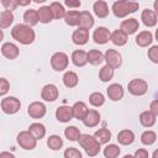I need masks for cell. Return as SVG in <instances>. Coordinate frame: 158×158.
<instances>
[{
    "instance_id": "1f68e13d",
    "label": "cell",
    "mask_w": 158,
    "mask_h": 158,
    "mask_svg": "<svg viewBox=\"0 0 158 158\" xmlns=\"http://www.w3.org/2000/svg\"><path fill=\"white\" fill-rule=\"evenodd\" d=\"M79 19H80V11H77V10H69L64 16V21L69 26H78Z\"/></svg>"
},
{
    "instance_id": "f1b7e54d",
    "label": "cell",
    "mask_w": 158,
    "mask_h": 158,
    "mask_svg": "<svg viewBox=\"0 0 158 158\" xmlns=\"http://www.w3.org/2000/svg\"><path fill=\"white\" fill-rule=\"evenodd\" d=\"M28 131L33 135V137L38 141V139H42L44 136H46V127L44 125L40 123V122H33L28 127Z\"/></svg>"
},
{
    "instance_id": "4fadbf2b",
    "label": "cell",
    "mask_w": 158,
    "mask_h": 158,
    "mask_svg": "<svg viewBox=\"0 0 158 158\" xmlns=\"http://www.w3.org/2000/svg\"><path fill=\"white\" fill-rule=\"evenodd\" d=\"M73 117H74V115H73V107L72 106L63 105L56 110V118L59 122H69Z\"/></svg>"
},
{
    "instance_id": "6da1fadb",
    "label": "cell",
    "mask_w": 158,
    "mask_h": 158,
    "mask_svg": "<svg viewBox=\"0 0 158 158\" xmlns=\"http://www.w3.org/2000/svg\"><path fill=\"white\" fill-rule=\"evenodd\" d=\"M11 37L16 42L27 46V44L33 43L36 33H35V31L32 30V27L30 25H27V23H17L11 30Z\"/></svg>"
},
{
    "instance_id": "f35d334b",
    "label": "cell",
    "mask_w": 158,
    "mask_h": 158,
    "mask_svg": "<svg viewBox=\"0 0 158 158\" xmlns=\"http://www.w3.org/2000/svg\"><path fill=\"white\" fill-rule=\"evenodd\" d=\"M156 141H157V135H156L154 131L147 130V131H144V132L141 135V142H142V144H144V146H152Z\"/></svg>"
},
{
    "instance_id": "9a60e30c",
    "label": "cell",
    "mask_w": 158,
    "mask_h": 158,
    "mask_svg": "<svg viewBox=\"0 0 158 158\" xmlns=\"http://www.w3.org/2000/svg\"><path fill=\"white\" fill-rule=\"evenodd\" d=\"M72 41L78 46H84L89 41V30L78 27L72 35Z\"/></svg>"
},
{
    "instance_id": "f907efd6",
    "label": "cell",
    "mask_w": 158,
    "mask_h": 158,
    "mask_svg": "<svg viewBox=\"0 0 158 158\" xmlns=\"http://www.w3.org/2000/svg\"><path fill=\"white\" fill-rule=\"evenodd\" d=\"M31 1L32 0H17V2H19L20 6H27V5H30Z\"/></svg>"
},
{
    "instance_id": "5b68a950",
    "label": "cell",
    "mask_w": 158,
    "mask_h": 158,
    "mask_svg": "<svg viewBox=\"0 0 158 158\" xmlns=\"http://www.w3.org/2000/svg\"><path fill=\"white\" fill-rule=\"evenodd\" d=\"M17 143L20 144L21 148L26 149V151H31L33 148H36L37 144V139L33 137V135L27 130V131H21L17 135Z\"/></svg>"
},
{
    "instance_id": "8fae6325",
    "label": "cell",
    "mask_w": 158,
    "mask_h": 158,
    "mask_svg": "<svg viewBox=\"0 0 158 158\" xmlns=\"http://www.w3.org/2000/svg\"><path fill=\"white\" fill-rule=\"evenodd\" d=\"M110 36H111V32L106 27H104V26H100V27L95 28L94 32H93V40L98 44L107 43L110 41Z\"/></svg>"
},
{
    "instance_id": "ac0fdd59",
    "label": "cell",
    "mask_w": 158,
    "mask_h": 158,
    "mask_svg": "<svg viewBox=\"0 0 158 158\" xmlns=\"http://www.w3.org/2000/svg\"><path fill=\"white\" fill-rule=\"evenodd\" d=\"M100 117H101V115H100V112L98 110H94V109L93 110H89L88 114H86V116L83 120V123L86 127H95V126L99 125Z\"/></svg>"
},
{
    "instance_id": "11a10c76",
    "label": "cell",
    "mask_w": 158,
    "mask_h": 158,
    "mask_svg": "<svg viewBox=\"0 0 158 158\" xmlns=\"http://www.w3.org/2000/svg\"><path fill=\"white\" fill-rule=\"evenodd\" d=\"M154 36H156V41H158V28L156 30V35Z\"/></svg>"
},
{
    "instance_id": "60d3db41",
    "label": "cell",
    "mask_w": 158,
    "mask_h": 158,
    "mask_svg": "<svg viewBox=\"0 0 158 158\" xmlns=\"http://www.w3.org/2000/svg\"><path fill=\"white\" fill-rule=\"evenodd\" d=\"M121 153V149L117 144H107L104 148V156L106 158H116Z\"/></svg>"
},
{
    "instance_id": "681fc988",
    "label": "cell",
    "mask_w": 158,
    "mask_h": 158,
    "mask_svg": "<svg viewBox=\"0 0 158 158\" xmlns=\"http://www.w3.org/2000/svg\"><path fill=\"white\" fill-rule=\"evenodd\" d=\"M5 157H7V158H14V154H12V153H9V152H1V153H0V158H5Z\"/></svg>"
},
{
    "instance_id": "7dc6e473",
    "label": "cell",
    "mask_w": 158,
    "mask_h": 158,
    "mask_svg": "<svg viewBox=\"0 0 158 158\" xmlns=\"http://www.w3.org/2000/svg\"><path fill=\"white\" fill-rule=\"evenodd\" d=\"M133 157H136V158H147V157H149V153H148L147 149L139 148V149H137V151L133 153Z\"/></svg>"
},
{
    "instance_id": "30bf717a",
    "label": "cell",
    "mask_w": 158,
    "mask_h": 158,
    "mask_svg": "<svg viewBox=\"0 0 158 158\" xmlns=\"http://www.w3.org/2000/svg\"><path fill=\"white\" fill-rule=\"evenodd\" d=\"M58 95H59V91L54 84H46L41 90V98L44 101L52 102L58 99Z\"/></svg>"
},
{
    "instance_id": "e0dca14e",
    "label": "cell",
    "mask_w": 158,
    "mask_h": 158,
    "mask_svg": "<svg viewBox=\"0 0 158 158\" xmlns=\"http://www.w3.org/2000/svg\"><path fill=\"white\" fill-rule=\"evenodd\" d=\"M141 20L142 22L147 26V27H154L157 25L158 21V16L154 12V10H149V9H144L141 14Z\"/></svg>"
},
{
    "instance_id": "83f0119b",
    "label": "cell",
    "mask_w": 158,
    "mask_h": 158,
    "mask_svg": "<svg viewBox=\"0 0 158 158\" xmlns=\"http://www.w3.org/2000/svg\"><path fill=\"white\" fill-rule=\"evenodd\" d=\"M62 79H63V84L67 88H69V89L70 88H75L78 85V83H79V78H78L77 73L75 72H72V70L65 72Z\"/></svg>"
},
{
    "instance_id": "ab89813d",
    "label": "cell",
    "mask_w": 158,
    "mask_h": 158,
    "mask_svg": "<svg viewBox=\"0 0 158 158\" xmlns=\"http://www.w3.org/2000/svg\"><path fill=\"white\" fill-rule=\"evenodd\" d=\"M89 102H90L93 106H95V107H100V106L104 105L105 98H104V95H102L100 91H94V93H91L90 96H89Z\"/></svg>"
},
{
    "instance_id": "b9f144b4",
    "label": "cell",
    "mask_w": 158,
    "mask_h": 158,
    "mask_svg": "<svg viewBox=\"0 0 158 158\" xmlns=\"http://www.w3.org/2000/svg\"><path fill=\"white\" fill-rule=\"evenodd\" d=\"M147 56H148V59H149L152 63L158 64V44H157V46H152V47L148 49Z\"/></svg>"
},
{
    "instance_id": "836d02e7",
    "label": "cell",
    "mask_w": 158,
    "mask_h": 158,
    "mask_svg": "<svg viewBox=\"0 0 158 158\" xmlns=\"http://www.w3.org/2000/svg\"><path fill=\"white\" fill-rule=\"evenodd\" d=\"M23 21H25V23H27V25H30V26L37 25V23L40 22L37 10H33V9L26 10L25 14H23Z\"/></svg>"
},
{
    "instance_id": "7a4b0ae2",
    "label": "cell",
    "mask_w": 158,
    "mask_h": 158,
    "mask_svg": "<svg viewBox=\"0 0 158 158\" xmlns=\"http://www.w3.org/2000/svg\"><path fill=\"white\" fill-rule=\"evenodd\" d=\"M139 4L137 1H130V0H117L112 4V12L116 17H126L130 14H133L138 10Z\"/></svg>"
},
{
    "instance_id": "f5cc1de1",
    "label": "cell",
    "mask_w": 158,
    "mask_h": 158,
    "mask_svg": "<svg viewBox=\"0 0 158 158\" xmlns=\"http://www.w3.org/2000/svg\"><path fill=\"white\" fill-rule=\"evenodd\" d=\"M152 157H153V158H158V149H156V151L152 153Z\"/></svg>"
},
{
    "instance_id": "bcb514c9",
    "label": "cell",
    "mask_w": 158,
    "mask_h": 158,
    "mask_svg": "<svg viewBox=\"0 0 158 158\" xmlns=\"http://www.w3.org/2000/svg\"><path fill=\"white\" fill-rule=\"evenodd\" d=\"M64 5L69 9H77V7H80L81 2L80 0H64Z\"/></svg>"
},
{
    "instance_id": "4316f807",
    "label": "cell",
    "mask_w": 158,
    "mask_h": 158,
    "mask_svg": "<svg viewBox=\"0 0 158 158\" xmlns=\"http://www.w3.org/2000/svg\"><path fill=\"white\" fill-rule=\"evenodd\" d=\"M93 26H94V19H93L91 14L89 11H80V19H79L78 27L90 30Z\"/></svg>"
},
{
    "instance_id": "e575fe53",
    "label": "cell",
    "mask_w": 158,
    "mask_h": 158,
    "mask_svg": "<svg viewBox=\"0 0 158 158\" xmlns=\"http://www.w3.org/2000/svg\"><path fill=\"white\" fill-rule=\"evenodd\" d=\"M94 137L100 142V144H106L110 139H111V131L107 128H99L98 131H95Z\"/></svg>"
},
{
    "instance_id": "d6a6232c",
    "label": "cell",
    "mask_w": 158,
    "mask_h": 158,
    "mask_svg": "<svg viewBox=\"0 0 158 158\" xmlns=\"http://www.w3.org/2000/svg\"><path fill=\"white\" fill-rule=\"evenodd\" d=\"M114 74H115V69L112 67L105 64L99 72V78H100V80L102 83H107L114 78Z\"/></svg>"
},
{
    "instance_id": "277c9868",
    "label": "cell",
    "mask_w": 158,
    "mask_h": 158,
    "mask_svg": "<svg viewBox=\"0 0 158 158\" xmlns=\"http://www.w3.org/2000/svg\"><path fill=\"white\" fill-rule=\"evenodd\" d=\"M127 90L130 94L135 95V96H142L147 93L148 90V84L144 79H141V78H136V79H132L128 81V85H127Z\"/></svg>"
},
{
    "instance_id": "d6986e66",
    "label": "cell",
    "mask_w": 158,
    "mask_h": 158,
    "mask_svg": "<svg viewBox=\"0 0 158 158\" xmlns=\"http://www.w3.org/2000/svg\"><path fill=\"white\" fill-rule=\"evenodd\" d=\"M93 10H94V14H95L99 19H105V17H107V16H109V12H110L109 6H107V4H106L104 0H98V1H95L94 5H93Z\"/></svg>"
},
{
    "instance_id": "52a82bcc",
    "label": "cell",
    "mask_w": 158,
    "mask_h": 158,
    "mask_svg": "<svg viewBox=\"0 0 158 158\" xmlns=\"http://www.w3.org/2000/svg\"><path fill=\"white\" fill-rule=\"evenodd\" d=\"M68 63H69V58L64 52H56L51 57V67L56 72H62L67 69Z\"/></svg>"
},
{
    "instance_id": "3957f363",
    "label": "cell",
    "mask_w": 158,
    "mask_h": 158,
    "mask_svg": "<svg viewBox=\"0 0 158 158\" xmlns=\"http://www.w3.org/2000/svg\"><path fill=\"white\" fill-rule=\"evenodd\" d=\"M78 142L81 146V148H84V151L86 152V154L89 157H95L96 154H99V152H100V142L94 136H90L88 133H81L79 139H78Z\"/></svg>"
},
{
    "instance_id": "8d00e7d4",
    "label": "cell",
    "mask_w": 158,
    "mask_h": 158,
    "mask_svg": "<svg viewBox=\"0 0 158 158\" xmlns=\"http://www.w3.org/2000/svg\"><path fill=\"white\" fill-rule=\"evenodd\" d=\"M47 146L52 151H58L63 147V139L58 135H52L47 138Z\"/></svg>"
},
{
    "instance_id": "8992f818",
    "label": "cell",
    "mask_w": 158,
    "mask_h": 158,
    "mask_svg": "<svg viewBox=\"0 0 158 158\" xmlns=\"http://www.w3.org/2000/svg\"><path fill=\"white\" fill-rule=\"evenodd\" d=\"M1 110L7 114V115H12V114H16L20 107H21V101L15 98V96H6V98H2L1 99Z\"/></svg>"
},
{
    "instance_id": "c3c4849f",
    "label": "cell",
    "mask_w": 158,
    "mask_h": 158,
    "mask_svg": "<svg viewBox=\"0 0 158 158\" xmlns=\"http://www.w3.org/2000/svg\"><path fill=\"white\" fill-rule=\"evenodd\" d=\"M149 110H151L156 116H158V99L153 100V101L149 104Z\"/></svg>"
},
{
    "instance_id": "cb8c5ba5",
    "label": "cell",
    "mask_w": 158,
    "mask_h": 158,
    "mask_svg": "<svg viewBox=\"0 0 158 158\" xmlns=\"http://www.w3.org/2000/svg\"><path fill=\"white\" fill-rule=\"evenodd\" d=\"M37 14H38V20H40V22H42V23H49V22L54 19L51 6H41V7L37 10Z\"/></svg>"
},
{
    "instance_id": "9c48e42d",
    "label": "cell",
    "mask_w": 158,
    "mask_h": 158,
    "mask_svg": "<svg viewBox=\"0 0 158 158\" xmlns=\"http://www.w3.org/2000/svg\"><path fill=\"white\" fill-rule=\"evenodd\" d=\"M47 112V109H46V105L41 101H33L28 105V109H27V114L30 115L31 118L33 120H38V118H42Z\"/></svg>"
},
{
    "instance_id": "ba28073f",
    "label": "cell",
    "mask_w": 158,
    "mask_h": 158,
    "mask_svg": "<svg viewBox=\"0 0 158 158\" xmlns=\"http://www.w3.org/2000/svg\"><path fill=\"white\" fill-rule=\"evenodd\" d=\"M104 58H105V62L107 65L112 67L114 69H117L121 67L122 64V56L118 51L116 49H112V48H109L105 54H104Z\"/></svg>"
},
{
    "instance_id": "484cf974",
    "label": "cell",
    "mask_w": 158,
    "mask_h": 158,
    "mask_svg": "<svg viewBox=\"0 0 158 158\" xmlns=\"http://www.w3.org/2000/svg\"><path fill=\"white\" fill-rule=\"evenodd\" d=\"M110 41L115 44V46H125L127 43V35L122 31V30H115L114 32H111L110 36Z\"/></svg>"
},
{
    "instance_id": "f6af8a7d",
    "label": "cell",
    "mask_w": 158,
    "mask_h": 158,
    "mask_svg": "<svg viewBox=\"0 0 158 158\" xmlns=\"http://www.w3.org/2000/svg\"><path fill=\"white\" fill-rule=\"evenodd\" d=\"M9 89H10V83L7 81V79L1 78L0 79V95L4 96L9 91Z\"/></svg>"
},
{
    "instance_id": "f546056e",
    "label": "cell",
    "mask_w": 158,
    "mask_h": 158,
    "mask_svg": "<svg viewBox=\"0 0 158 158\" xmlns=\"http://www.w3.org/2000/svg\"><path fill=\"white\" fill-rule=\"evenodd\" d=\"M105 60L104 54L99 49H90L88 52V63L93 64V65H99Z\"/></svg>"
},
{
    "instance_id": "7bdbcfd3",
    "label": "cell",
    "mask_w": 158,
    "mask_h": 158,
    "mask_svg": "<svg viewBox=\"0 0 158 158\" xmlns=\"http://www.w3.org/2000/svg\"><path fill=\"white\" fill-rule=\"evenodd\" d=\"M64 157L65 158H81V153L79 149L74 147H69L64 151Z\"/></svg>"
},
{
    "instance_id": "44dd1931",
    "label": "cell",
    "mask_w": 158,
    "mask_h": 158,
    "mask_svg": "<svg viewBox=\"0 0 158 158\" xmlns=\"http://www.w3.org/2000/svg\"><path fill=\"white\" fill-rule=\"evenodd\" d=\"M157 116L151 111V110H146V111H143V112H141L139 114V122H141V125L143 126V127H147V128H149V127H152V126H154V123H156V118Z\"/></svg>"
},
{
    "instance_id": "ffe728a7",
    "label": "cell",
    "mask_w": 158,
    "mask_h": 158,
    "mask_svg": "<svg viewBox=\"0 0 158 158\" xmlns=\"http://www.w3.org/2000/svg\"><path fill=\"white\" fill-rule=\"evenodd\" d=\"M72 62L75 67H84L88 63V52L77 49L72 53Z\"/></svg>"
},
{
    "instance_id": "2e32d148",
    "label": "cell",
    "mask_w": 158,
    "mask_h": 158,
    "mask_svg": "<svg viewBox=\"0 0 158 158\" xmlns=\"http://www.w3.org/2000/svg\"><path fill=\"white\" fill-rule=\"evenodd\" d=\"M138 28H139V23L133 17H130L127 20H123L121 22V25H120V30H122L127 36L128 35H133L136 31H138Z\"/></svg>"
},
{
    "instance_id": "603a6c76",
    "label": "cell",
    "mask_w": 158,
    "mask_h": 158,
    "mask_svg": "<svg viewBox=\"0 0 158 158\" xmlns=\"http://www.w3.org/2000/svg\"><path fill=\"white\" fill-rule=\"evenodd\" d=\"M72 107H73V115H74V117L78 118V120H80V121L84 120V117L86 116V114L89 111L86 104L83 102V101H77Z\"/></svg>"
},
{
    "instance_id": "7c38bea8",
    "label": "cell",
    "mask_w": 158,
    "mask_h": 158,
    "mask_svg": "<svg viewBox=\"0 0 158 158\" xmlns=\"http://www.w3.org/2000/svg\"><path fill=\"white\" fill-rule=\"evenodd\" d=\"M106 93H107V96H109V99L111 101H120L123 98V94H125L122 85L118 84V83L110 84L107 90H106Z\"/></svg>"
},
{
    "instance_id": "816d5d0a",
    "label": "cell",
    "mask_w": 158,
    "mask_h": 158,
    "mask_svg": "<svg viewBox=\"0 0 158 158\" xmlns=\"http://www.w3.org/2000/svg\"><path fill=\"white\" fill-rule=\"evenodd\" d=\"M153 9H154V12H156L157 16H158V0H154V2H153Z\"/></svg>"
},
{
    "instance_id": "74e56055",
    "label": "cell",
    "mask_w": 158,
    "mask_h": 158,
    "mask_svg": "<svg viewBox=\"0 0 158 158\" xmlns=\"http://www.w3.org/2000/svg\"><path fill=\"white\" fill-rule=\"evenodd\" d=\"M49 6H51V9H52V12H53L54 19H57V20H59V19H64L67 11H65L64 6H63L60 2L54 1V2H52Z\"/></svg>"
},
{
    "instance_id": "d4e9b609",
    "label": "cell",
    "mask_w": 158,
    "mask_h": 158,
    "mask_svg": "<svg viewBox=\"0 0 158 158\" xmlns=\"http://www.w3.org/2000/svg\"><path fill=\"white\" fill-rule=\"evenodd\" d=\"M153 42V35L149 31H141L136 36V43L139 47H148Z\"/></svg>"
},
{
    "instance_id": "ee69618b",
    "label": "cell",
    "mask_w": 158,
    "mask_h": 158,
    "mask_svg": "<svg viewBox=\"0 0 158 158\" xmlns=\"http://www.w3.org/2000/svg\"><path fill=\"white\" fill-rule=\"evenodd\" d=\"M1 4H2L4 9L7 11H14L19 6L17 0H1Z\"/></svg>"
},
{
    "instance_id": "5bb4252c",
    "label": "cell",
    "mask_w": 158,
    "mask_h": 158,
    "mask_svg": "<svg viewBox=\"0 0 158 158\" xmlns=\"http://www.w3.org/2000/svg\"><path fill=\"white\" fill-rule=\"evenodd\" d=\"M1 53L7 59H15L20 54V49H19V47L15 43H12V42H5L1 46Z\"/></svg>"
},
{
    "instance_id": "db71d44e",
    "label": "cell",
    "mask_w": 158,
    "mask_h": 158,
    "mask_svg": "<svg viewBox=\"0 0 158 158\" xmlns=\"http://www.w3.org/2000/svg\"><path fill=\"white\" fill-rule=\"evenodd\" d=\"M33 2H36V4H42V2H44L46 0H32Z\"/></svg>"
},
{
    "instance_id": "d590c367",
    "label": "cell",
    "mask_w": 158,
    "mask_h": 158,
    "mask_svg": "<svg viewBox=\"0 0 158 158\" xmlns=\"http://www.w3.org/2000/svg\"><path fill=\"white\" fill-rule=\"evenodd\" d=\"M80 135H81V132H80V130H79L77 126H68V127H65V130H64V136H65V138H68V139L72 141V142L78 141L79 137H80Z\"/></svg>"
},
{
    "instance_id": "4dcf8cb0",
    "label": "cell",
    "mask_w": 158,
    "mask_h": 158,
    "mask_svg": "<svg viewBox=\"0 0 158 158\" xmlns=\"http://www.w3.org/2000/svg\"><path fill=\"white\" fill-rule=\"evenodd\" d=\"M14 20H15V17H14L12 11H7V10L1 11V14H0V27L2 30L10 27L12 25Z\"/></svg>"
},
{
    "instance_id": "7402d4cb",
    "label": "cell",
    "mask_w": 158,
    "mask_h": 158,
    "mask_svg": "<svg viewBox=\"0 0 158 158\" xmlns=\"http://www.w3.org/2000/svg\"><path fill=\"white\" fill-rule=\"evenodd\" d=\"M135 141V133L131 131V130H121L117 135V142L122 146H130Z\"/></svg>"
}]
</instances>
